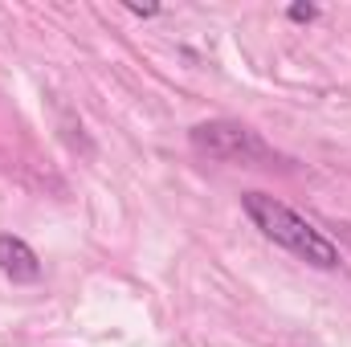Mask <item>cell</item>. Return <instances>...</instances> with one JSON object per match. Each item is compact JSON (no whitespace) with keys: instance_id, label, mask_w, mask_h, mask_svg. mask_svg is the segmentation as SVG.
Segmentation results:
<instances>
[{"instance_id":"obj_5","label":"cell","mask_w":351,"mask_h":347,"mask_svg":"<svg viewBox=\"0 0 351 347\" xmlns=\"http://www.w3.org/2000/svg\"><path fill=\"white\" fill-rule=\"evenodd\" d=\"M131 12H135V16H156L160 8H156V4H147V8H139V4H131Z\"/></svg>"},{"instance_id":"obj_1","label":"cell","mask_w":351,"mask_h":347,"mask_svg":"<svg viewBox=\"0 0 351 347\" xmlns=\"http://www.w3.org/2000/svg\"><path fill=\"white\" fill-rule=\"evenodd\" d=\"M245 217L254 221V229H262V237H269L274 246L290 250L298 261L315 265V270H339V250L331 237H323L306 217H298L290 204H282L278 196L265 192H245L241 196Z\"/></svg>"},{"instance_id":"obj_4","label":"cell","mask_w":351,"mask_h":347,"mask_svg":"<svg viewBox=\"0 0 351 347\" xmlns=\"http://www.w3.org/2000/svg\"><path fill=\"white\" fill-rule=\"evenodd\" d=\"M286 16H290V21H298V25H306V21H315V16H319V8H315V4H290V8H286Z\"/></svg>"},{"instance_id":"obj_3","label":"cell","mask_w":351,"mask_h":347,"mask_svg":"<svg viewBox=\"0 0 351 347\" xmlns=\"http://www.w3.org/2000/svg\"><path fill=\"white\" fill-rule=\"evenodd\" d=\"M0 274L8 282H37L41 278L37 250L25 237H16V233H0Z\"/></svg>"},{"instance_id":"obj_2","label":"cell","mask_w":351,"mask_h":347,"mask_svg":"<svg viewBox=\"0 0 351 347\" xmlns=\"http://www.w3.org/2000/svg\"><path fill=\"white\" fill-rule=\"evenodd\" d=\"M188 143L208 156V160H225V164H269L274 147L265 143L258 131H250L245 123L233 119H213L188 131Z\"/></svg>"}]
</instances>
